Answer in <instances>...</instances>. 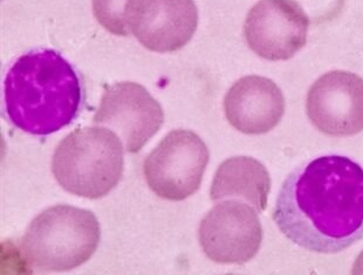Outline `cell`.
I'll list each match as a JSON object with an SVG mask.
<instances>
[{
  "label": "cell",
  "mask_w": 363,
  "mask_h": 275,
  "mask_svg": "<svg viewBox=\"0 0 363 275\" xmlns=\"http://www.w3.org/2000/svg\"><path fill=\"white\" fill-rule=\"evenodd\" d=\"M7 118L21 130L46 136L71 125L82 102L80 77L57 50L21 55L4 81Z\"/></svg>",
  "instance_id": "obj_2"
},
{
  "label": "cell",
  "mask_w": 363,
  "mask_h": 275,
  "mask_svg": "<svg viewBox=\"0 0 363 275\" xmlns=\"http://www.w3.org/2000/svg\"><path fill=\"white\" fill-rule=\"evenodd\" d=\"M224 111L230 125L242 134H266L281 121L285 96L274 81L247 75L226 93Z\"/></svg>",
  "instance_id": "obj_11"
},
{
  "label": "cell",
  "mask_w": 363,
  "mask_h": 275,
  "mask_svg": "<svg viewBox=\"0 0 363 275\" xmlns=\"http://www.w3.org/2000/svg\"><path fill=\"white\" fill-rule=\"evenodd\" d=\"M93 122L118 133L125 150L135 154L161 129L164 113L142 84L123 81L104 91Z\"/></svg>",
  "instance_id": "obj_8"
},
{
  "label": "cell",
  "mask_w": 363,
  "mask_h": 275,
  "mask_svg": "<svg viewBox=\"0 0 363 275\" xmlns=\"http://www.w3.org/2000/svg\"><path fill=\"white\" fill-rule=\"evenodd\" d=\"M123 167L121 138L104 127L73 131L59 143L52 159L61 188L88 199L107 196L121 181Z\"/></svg>",
  "instance_id": "obj_4"
},
{
  "label": "cell",
  "mask_w": 363,
  "mask_h": 275,
  "mask_svg": "<svg viewBox=\"0 0 363 275\" xmlns=\"http://www.w3.org/2000/svg\"><path fill=\"white\" fill-rule=\"evenodd\" d=\"M310 19L296 0H259L249 11L244 34L262 59L289 60L306 45Z\"/></svg>",
  "instance_id": "obj_7"
},
{
  "label": "cell",
  "mask_w": 363,
  "mask_h": 275,
  "mask_svg": "<svg viewBox=\"0 0 363 275\" xmlns=\"http://www.w3.org/2000/svg\"><path fill=\"white\" fill-rule=\"evenodd\" d=\"M269 191L271 177L267 169L256 158L237 156L219 165L212 181L210 197L212 201L239 199L252 205L257 212H264Z\"/></svg>",
  "instance_id": "obj_12"
},
{
  "label": "cell",
  "mask_w": 363,
  "mask_h": 275,
  "mask_svg": "<svg viewBox=\"0 0 363 275\" xmlns=\"http://www.w3.org/2000/svg\"><path fill=\"white\" fill-rule=\"evenodd\" d=\"M127 24L143 47L172 53L191 40L199 10L194 0H130Z\"/></svg>",
  "instance_id": "obj_10"
},
{
  "label": "cell",
  "mask_w": 363,
  "mask_h": 275,
  "mask_svg": "<svg viewBox=\"0 0 363 275\" xmlns=\"http://www.w3.org/2000/svg\"><path fill=\"white\" fill-rule=\"evenodd\" d=\"M130 0H93V13L99 24L109 33L128 37L127 11Z\"/></svg>",
  "instance_id": "obj_13"
},
{
  "label": "cell",
  "mask_w": 363,
  "mask_h": 275,
  "mask_svg": "<svg viewBox=\"0 0 363 275\" xmlns=\"http://www.w3.org/2000/svg\"><path fill=\"white\" fill-rule=\"evenodd\" d=\"M199 239L203 252L212 262L242 265L259 251L262 224L257 212L244 201H223L203 218Z\"/></svg>",
  "instance_id": "obj_6"
},
{
  "label": "cell",
  "mask_w": 363,
  "mask_h": 275,
  "mask_svg": "<svg viewBox=\"0 0 363 275\" xmlns=\"http://www.w3.org/2000/svg\"><path fill=\"white\" fill-rule=\"evenodd\" d=\"M273 220L293 244L334 254L363 238V168L339 155L315 158L286 178Z\"/></svg>",
  "instance_id": "obj_1"
},
{
  "label": "cell",
  "mask_w": 363,
  "mask_h": 275,
  "mask_svg": "<svg viewBox=\"0 0 363 275\" xmlns=\"http://www.w3.org/2000/svg\"><path fill=\"white\" fill-rule=\"evenodd\" d=\"M101 239L94 213L55 205L32 220L21 240V254L41 272H68L93 257Z\"/></svg>",
  "instance_id": "obj_3"
},
{
  "label": "cell",
  "mask_w": 363,
  "mask_h": 275,
  "mask_svg": "<svg viewBox=\"0 0 363 275\" xmlns=\"http://www.w3.org/2000/svg\"><path fill=\"white\" fill-rule=\"evenodd\" d=\"M208 158V147L199 135L176 129L145 158V181L160 198L184 201L201 188Z\"/></svg>",
  "instance_id": "obj_5"
},
{
  "label": "cell",
  "mask_w": 363,
  "mask_h": 275,
  "mask_svg": "<svg viewBox=\"0 0 363 275\" xmlns=\"http://www.w3.org/2000/svg\"><path fill=\"white\" fill-rule=\"evenodd\" d=\"M312 125L323 134L347 138L363 131V79L346 71L328 72L312 84L306 100Z\"/></svg>",
  "instance_id": "obj_9"
}]
</instances>
